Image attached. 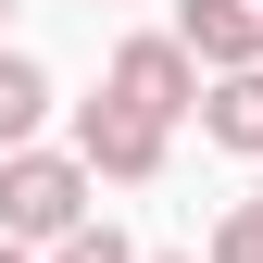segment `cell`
I'll use <instances>...</instances> for the list:
<instances>
[{
    "label": "cell",
    "instance_id": "6da1fadb",
    "mask_svg": "<svg viewBox=\"0 0 263 263\" xmlns=\"http://www.w3.org/2000/svg\"><path fill=\"white\" fill-rule=\"evenodd\" d=\"M76 226H88V163H63V151H13V163H0V238H76Z\"/></svg>",
    "mask_w": 263,
    "mask_h": 263
},
{
    "label": "cell",
    "instance_id": "7a4b0ae2",
    "mask_svg": "<svg viewBox=\"0 0 263 263\" xmlns=\"http://www.w3.org/2000/svg\"><path fill=\"white\" fill-rule=\"evenodd\" d=\"M113 101L151 113V125H176V113H201V63H188L176 38H125L113 50Z\"/></svg>",
    "mask_w": 263,
    "mask_h": 263
},
{
    "label": "cell",
    "instance_id": "3957f363",
    "mask_svg": "<svg viewBox=\"0 0 263 263\" xmlns=\"http://www.w3.org/2000/svg\"><path fill=\"white\" fill-rule=\"evenodd\" d=\"M76 163H88V176H163V125L125 113L113 88H101V101L76 113Z\"/></svg>",
    "mask_w": 263,
    "mask_h": 263
},
{
    "label": "cell",
    "instance_id": "277c9868",
    "mask_svg": "<svg viewBox=\"0 0 263 263\" xmlns=\"http://www.w3.org/2000/svg\"><path fill=\"white\" fill-rule=\"evenodd\" d=\"M176 50L213 63V76H251V63H263V13H251V0H188V13H176Z\"/></svg>",
    "mask_w": 263,
    "mask_h": 263
},
{
    "label": "cell",
    "instance_id": "5b68a950",
    "mask_svg": "<svg viewBox=\"0 0 263 263\" xmlns=\"http://www.w3.org/2000/svg\"><path fill=\"white\" fill-rule=\"evenodd\" d=\"M201 125H213L226 151H263V63H251V76H213V88H201Z\"/></svg>",
    "mask_w": 263,
    "mask_h": 263
},
{
    "label": "cell",
    "instance_id": "8992f818",
    "mask_svg": "<svg viewBox=\"0 0 263 263\" xmlns=\"http://www.w3.org/2000/svg\"><path fill=\"white\" fill-rule=\"evenodd\" d=\"M38 113H50V76H38L25 50H0V163H13L25 138H38Z\"/></svg>",
    "mask_w": 263,
    "mask_h": 263
},
{
    "label": "cell",
    "instance_id": "52a82bcc",
    "mask_svg": "<svg viewBox=\"0 0 263 263\" xmlns=\"http://www.w3.org/2000/svg\"><path fill=\"white\" fill-rule=\"evenodd\" d=\"M213 263H263V201H238V213L213 226Z\"/></svg>",
    "mask_w": 263,
    "mask_h": 263
},
{
    "label": "cell",
    "instance_id": "ba28073f",
    "mask_svg": "<svg viewBox=\"0 0 263 263\" xmlns=\"http://www.w3.org/2000/svg\"><path fill=\"white\" fill-rule=\"evenodd\" d=\"M50 263H138V251H125V238H113V226H101V213H88V226H76V238H63V251H50Z\"/></svg>",
    "mask_w": 263,
    "mask_h": 263
},
{
    "label": "cell",
    "instance_id": "9c48e42d",
    "mask_svg": "<svg viewBox=\"0 0 263 263\" xmlns=\"http://www.w3.org/2000/svg\"><path fill=\"white\" fill-rule=\"evenodd\" d=\"M0 263H25V251H13V238H0Z\"/></svg>",
    "mask_w": 263,
    "mask_h": 263
},
{
    "label": "cell",
    "instance_id": "30bf717a",
    "mask_svg": "<svg viewBox=\"0 0 263 263\" xmlns=\"http://www.w3.org/2000/svg\"><path fill=\"white\" fill-rule=\"evenodd\" d=\"M163 263H188V251H163Z\"/></svg>",
    "mask_w": 263,
    "mask_h": 263
},
{
    "label": "cell",
    "instance_id": "8fae6325",
    "mask_svg": "<svg viewBox=\"0 0 263 263\" xmlns=\"http://www.w3.org/2000/svg\"><path fill=\"white\" fill-rule=\"evenodd\" d=\"M0 13H13V0H0Z\"/></svg>",
    "mask_w": 263,
    "mask_h": 263
},
{
    "label": "cell",
    "instance_id": "7c38bea8",
    "mask_svg": "<svg viewBox=\"0 0 263 263\" xmlns=\"http://www.w3.org/2000/svg\"><path fill=\"white\" fill-rule=\"evenodd\" d=\"M251 201H263V188H251Z\"/></svg>",
    "mask_w": 263,
    "mask_h": 263
}]
</instances>
